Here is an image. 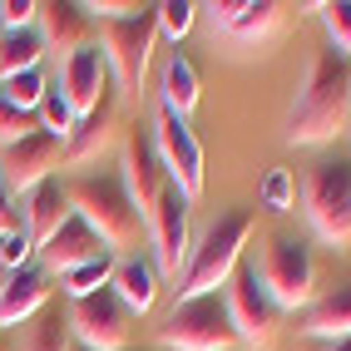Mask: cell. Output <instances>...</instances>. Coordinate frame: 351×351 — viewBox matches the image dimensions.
I'll return each mask as SVG.
<instances>
[{
    "mask_svg": "<svg viewBox=\"0 0 351 351\" xmlns=\"http://www.w3.org/2000/svg\"><path fill=\"white\" fill-rule=\"evenodd\" d=\"M346 109H351V64L346 55H337L332 45L312 50L307 80H302L292 114H287V144L297 149H317L332 144V138L346 129Z\"/></svg>",
    "mask_w": 351,
    "mask_h": 351,
    "instance_id": "cell-1",
    "label": "cell"
},
{
    "mask_svg": "<svg viewBox=\"0 0 351 351\" xmlns=\"http://www.w3.org/2000/svg\"><path fill=\"white\" fill-rule=\"evenodd\" d=\"M252 228H257V218L247 213V208H223V213L198 232V243L189 247V263H183V277H178L173 297L189 302V297L223 292L228 277L243 263V247L252 238Z\"/></svg>",
    "mask_w": 351,
    "mask_h": 351,
    "instance_id": "cell-2",
    "label": "cell"
},
{
    "mask_svg": "<svg viewBox=\"0 0 351 351\" xmlns=\"http://www.w3.org/2000/svg\"><path fill=\"white\" fill-rule=\"evenodd\" d=\"M64 189H69V213L84 218L89 232H95L109 252L138 247V238H144V218H138V208L129 203L119 173H80L75 183H64Z\"/></svg>",
    "mask_w": 351,
    "mask_h": 351,
    "instance_id": "cell-3",
    "label": "cell"
},
{
    "mask_svg": "<svg viewBox=\"0 0 351 351\" xmlns=\"http://www.w3.org/2000/svg\"><path fill=\"white\" fill-rule=\"evenodd\" d=\"M95 45L109 60L114 95L138 99L144 95V75H149L154 45H158V10L144 5L138 15H124V20H95Z\"/></svg>",
    "mask_w": 351,
    "mask_h": 351,
    "instance_id": "cell-4",
    "label": "cell"
},
{
    "mask_svg": "<svg viewBox=\"0 0 351 351\" xmlns=\"http://www.w3.org/2000/svg\"><path fill=\"white\" fill-rule=\"evenodd\" d=\"M302 213L326 247H351V158H322L302 178Z\"/></svg>",
    "mask_w": 351,
    "mask_h": 351,
    "instance_id": "cell-5",
    "label": "cell"
},
{
    "mask_svg": "<svg viewBox=\"0 0 351 351\" xmlns=\"http://www.w3.org/2000/svg\"><path fill=\"white\" fill-rule=\"evenodd\" d=\"M158 341L169 351H232V346H238V332H232L223 292L173 302V312L163 317V326H158Z\"/></svg>",
    "mask_w": 351,
    "mask_h": 351,
    "instance_id": "cell-6",
    "label": "cell"
},
{
    "mask_svg": "<svg viewBox=\"0 0 351 351\" xmlns=\"http://www.w3.org/2000/svg\"><path fill=\"white\" fill-rule=\"evenodd\" d=\"M257 277L263 287L272 292V302L287 312H307L317 302V263H312V247L302 238H267L263 257H257Z\"/></svg>",
    "mask_w": 351,
    "mask_h": 351,
    "instance_id": "cell-7",
    "label": "cell"
},
{
    "mask_svg": "<svg viewBox=\"0 0 351 351\" xmlns=\"http://www.w3.org/2000/svg\"><path fill=\"white\" fill-rule=\"evenodd\" d=\"M223 302H228V317H232V332H238L243 346L252 351H267L282 332V307L272 302V292L263 287L252 263H238V272L228 277L223 287Z\"/></svg>",
    "mask_w": 351,
    "mask_h": 351,
    "instance_id": "cell-8",
    "label": "cell"
},
{
    "mask_svg": "<svg viewBox=\"0 0 351 351\" xmlns=\"http://www.w3.org/2000/svg\"><path fill=\"white\" fill-rule=\"evenodd\" d=\"M69 337L84 351H124L134 337V312L119 302L114 287H99L80 302H69Z\"/></svg>",
    "mask_w": 351,
    "mask_h": 351,
    "instance_id": "cell-9",
    "label": "cell"
},
{
    "mask_svg": "<svg viewBox=\"0 0 351 351\" xmlns=\"http://www.w3.org/2000/svg\"><path fill=\"white\" fill-rule=\"evenodd\" d=\"M154 149L163 158V169H169L173 189L193 203L203 193V144H198V134L189 129V119L173 114L169 104H158V114H154Z\"/></svg>",
    "mask_w": 351,
    "mask_h": 351,
    "instance_id": "cell-10",
    "label": "cell"
},
{
    "mask_svg": "<svg viewBox=\"0 0 351 351\" xmlns=\"http://www.w3.org/2000/svg\"><path fill=\"white\" fill-rule=\"evenodd\" d=\"M189 208L193 203L169 183L163 198L154 203L149 223H144V238L154 243V267H158V277H169V282L183 277V263H189V247H193V238H189Z\"/></svg>",
    "mask_w": 351,
    "mask_h": 351,
    "instance_id": "cell-11",
    "label": "cell"
},
{
    "mask_svg": "<svg viewBox=\"0 0 351 351\" xmlns=\"http://www.w3.org/2000/svg\"><path fill=\"white\" fill-rule=\"evenodd\" d=\"M64 163V138L50 134V129H35L25 138H15V144L0 149V178H5V189L15 198H25L35 183L55 178V169Z\"/></svg>",
    "mask_w": 351,
    "mask_h": 351,
    "instance_id": "cell-12",
    "label": "cell"
},
{
    "mask_svg": "<svg viewBox=\"0 0 351 351\" xmlns=\"http://www.w3.org/2000/svg\"><path fill=\"white\" fill-rule=\"evenodd\" d=\"M119 178H124L129 203L138 208V218L149 223L154 203H158V198H163V189L173 183V178H169V169H163V158H158V149H154V134H144V129H129V134H124Z\"/></svg>",
    "mask_w": 351,
    "mask_h": 351,
    "instance_id": "cell-13",
    "label": "cell"
},
{
    "mask_svg": "<svg viewBox=\"0 0 351 351\" xmlns=\"http://www.w3.org/2000/svg\"><path fill=\"white\" fill-rule=\"evenodd\" d=\"M55 89L64 95V104H69V114H89L109 89H114V75H109V60H104V50L95 40L84 45V50H75L64 64H60V80H55Z\"/></svg>",
    "mask_w": 351,
    "mask_h": 351,
    "instance_id": "cell-14",
    "label": "cell"
},
{
    "mask_svg": "<svg viewBox=\"0 0 351 351\" xmlns=\"http://www.w3.org/2000/svg\"><path fill=\"white\" fill-rule=\"evenodd\" d=\"M35 252H40V263H45V272H50V277H64V272H75V267H84V263H99L109 247L89 232L84 218L69 213V218L55 228V238L45 243V247H35Z\"/></svg>",
    "mask_w": 351,
    "mask_h": 351,
    "instance_id": "cell-15",
    "label": "cell"
},
{
    "mask_svg": "<svg viewBox=\"0 0 351 351\" xmlns=\"http://www.w3.org/2000/svg\"><path fill=\"white\" fill-rule=\"evenodd\" d=\"M35 30L45 40V50L60 55V64L84 50L89 35H95V20L84 15V5H69V0H40V20H35Z\"/></svg>",
    "mask_w": 351,
    "mask_h": 351,
    "instance_id": "cell-16",
    "label": "cell"
},
{
    "mask_svg": "<svg viewBox=\"0 0 351 351\" xmlns=\"http://www.w3.org/2000/svg\"><path fill=\"white\" fill-rule=\"evenodd\" d=\"M114 129H119V95H109L75 119V129L64 134V163H95L109 144H114Z\"/></svg>",
    "mask_w": 351,
    "mask_h": 351,
    "instance_id": "cell-17",
    "label": "cell"
},
{
    "mask_svg": "<svg viewBox=\"0 0 351 351\" xmlns=\"http://www.w3.org/2000/svg\"><path fill=\"white\" fill-rule=\"evenodd\" d=\"M64 218H69V189H64V178H45V183H35V189L20 198V228H25V238L35 247L50 243Z\"/></svg>",
    "mask_w": 351,
    "mask_h": 351,
    "instance_id": "cell-18",
    "label": "cell"
},
{
    "mask_svg": "<svg viewBox=\"0 0 351 351\" xmlns=\"http://www.w3.org/2000/svg\"><path fill=\"white\" fill-rule=\"evenodd\" d=\"M45 302H50V272L45 267H15L5 292H0V326H25Z\"/></svg>",
    "mask_w": 351,
    "mask_h": 351,
    "instance_id": "cell-19",
    "label": "cell"
},
{
    "mask_svg": "<svg viewBox=\"0 0 351 351\" xmlns=\"http://www.w3.org/2000/svg\"><path fill=\"white\" fill-rule=\"evenodd\" d=\"M109 287L119 292V302H124V307H129L134 317H144V312H154L163 277H158V267L149 263L144 252H129V257H119V263H114V277H109Z\"/></svg>",
    "mask_w": 351,
    "mask_h": 351,
    "instance_id": "cell-20",
    "label": "cell"
},
{
    "mask_svg": "<svg viewBox=\"0 0 351 351\" xmlns=\"http://www.w3.org/2000/svg\"><path fill=\"white\" fill-rule=\"evenodd\" d=\"M297 332H302V337H322V341L351 337V282L322 292L312 307L302 312V326H297Z\"/></svg>",
    "mask_w": 351,
    "mask_h": 351,
    "instance_id": "cell-21",
    "label": "cell"
},
{
    "mask_svg": "<svg viewBox=\"0 0 351 351\" xmlns=\"http://www.w3.org/2000/svg\"><path fill=\"white\" fill-rule=\"evenodd\" d=\"M158 89H163V99L158 104H169L173 114H189L193 104H198V69H193V60L183 55V50H173L169 60H163V80H158Z\"/></svg>",
    "mask_w": 351,
    "mask_h": 351,
    "instance_id": "cell-22",
    "label": "cell"
},
{
    "mask_svg": "<svg viewBox=\"0 0 351 351\" xmlns=\"http://www.w3.org/2000/svg\"><path fill=\"white\" fill-rule=\"evenodd\" d=\"M40 55H45L40 30H0V80L40 69Z\"/></svg>",
    "mask_w": 351,
    "mask_h": 351,
    "instance_id": "cell-23",
    "label": "cell"
},
{
    "mask_svg": "<svg viewBox=\"0 0 351 351\" xmlns=\"http://www.w3.org/2000/svg\"><path fill=\"white\" fill-rule=\"evenodd\" d=\"M20 351H69V317H60V307H40L25 322Z\"/></svg>",
    "mask_w": 351,
    "mask_h": 351,
    "instance_id": "cell-24",
    "label": "cell"
},
{
    "mask_svg": "<svg viewBox=\"0 0 351 351\" xmlns=\"http://www.w3.org/2000/svg\"><path fill=\"white\" fill-rule=\"evenodd\" d=\"M287 10L292 5H277V0H263V5H252V0H247L243 15L228 25V35L232 40H267V35H277L287 25Z\"/></svg>",
    "mask_w": 351,
    "mask_h": 351,
    "instance_id": "cell-25",
    "label": "cell"
},
{
    "mask_svg": "<svg viewBox=\"0 0 351 351\" xmlns=\"http://www.w3.org/2000/svg\"><path fill=\"white\" fill-rule=\"evenodd\" d=\"M109 277H114V252H104L99 263H84V267H75V272H64V277H60V292H64L69 302H80V297H89V292L109 287Z\"/></svg>",
    "mask_w": 351,
    "mask_h": 351,
    "instance_id": "cell-26",
    "label": "cell"
},
{
    "mask_svg": "<svg viewBox=\"0 0 351 351\" xmlns=\"http://www.w3.org/2000/svg\"><path fill=\"white\" fill-rule=\"evenodd\" d=\"M45 89H50V80H45V69H25V75H10V80H0V95H5L10 104H20V109H40V99H45Z\"/></svg>",
    "mask_w": 351,
    "mask_h": 351,
    "instance_id": "cell-27",
    "label": "cell"
},
{
    "mask_svg": "<svg viewBox=\"0 0 351 351\" xmlns=\"http://www.w3.org/2000/svg\"><path fill=\"white\" fill-rule=\"evenodd\" d=\"M312 10H322V25H326L332 50L346 55L351 50V0H332V5H312Z\"/></svg>",
    "mask_w": 351,
    "mask_h": 351,
    "instance_id": "cell-28",
    "label": "cell"
},
{
    "mask_svg": "<svg viewBox=\"0 0 351 351\" xmlns=\"http://www.w3.org/2000/svg\"><path fill=\"white\" fill-rule=\"evenodd\" d=\"M35 129H40V114L20 109V104H10L5 95H0V149L15 144V138H25V134H35Z\"/></svg>",
    "mask_w": 351,
    "mask_h": 351,
    "instance_id": "cell-29",
    "label": "cell"
},
{
    "mask_svg": "<svg viewBox=\"0 0 351 351\" xmlns=\"http://www.w3.org/2000/svg\"><path fill=\"white\" fill-rule=\"evenodd\" d=\"M158 10V35H169V40H183L193 30V0H163V5H154Z\"/></svg>",
    "mask_w": 351,
    "mask_h": 351,
    "instance_id": "cell-30",
    "label": "cell"
},
{
    "mask_svg": "<svg viewBox=\"0 0 351 351\" xmlns=\"http://www.w3.org/2000/svg\"><path fill=\"white\" fill-rule=\"evenodd\" d=\"M40 129H50V134H69V129H75V114H69V104H64V95H60V89L50 84V89H45V99H40Z\"/></svg>",
    "mask_w": 351,
    "mask_h": 351,
    "instance_id": "cell-31",
    "label": "cell"
},
{
    "mask_svg": "<svg viewBox=\"0 0 351 351\" xmlns=\"http://www.w3.org/2000/svg\"><path fill=\"white\" fill-rule=\"evenodd\" d=\"M40 0H0V30H35Z\"/></svg>",
    "mask_w": 351,
    "mask_h": 351,
    "instance_id": "cell-32",
    "label": "cell"
},
{
    "mask_svg": "<svg viewBox=\"0 0 351 351\" xmlns=\"http://www.w3.org/2000/svg\"><path fill=\"white\" fill-rule=\"evenodd\" d=\"M263 203L272 208V213H292V173L287 169H272L263 178Z\"/></svg>",
    "mask_w": 351,
    "mask_h": 351,
    "instance_id": "cell-33",
    "label": "cell"
},
{
    "mask_svg": "<svg viewBox=\"0 0 351 351\" xmlns=\"http://www.w3.org/2000/svg\"><path fill=\"white\" fill-rule=\"evenodd\" d=\"M0 257H5V267H30V257H35V243L25 238V228L10 232V238H0Z\"/></svg>",
    "mask_w": 351,
    "mask_h": 351,
    "instance_id": "cell-34",
    "label": "cell"
},
{
    "mask_svg": "<svg viewBox=\"0 0 351 351\" xmlns=\"http://www.w3.org/2000/svg\"><path fill=\"white\" fill-rule=\"evenodd\" d=\"M10 232H20V198L0 178V238H10Z\"/></svg>",
    "mask_w": 351,
    "mask_h": 351,
    "instance_id": "cell-35",
    "label": "cell"
},
{
    "mask_svg": "<svg viewBox=\"0 0 351 351\" xmlns=\"http://www.w3.org/2000/svg\"><path fill=\"white\" fill-rule=\"evenodd\" d=\"M243 5L247 0H213V5H198V10H208V20H213V30H223L228 35V25L243 15Z\"/></svg>",
    "mask_w": 351,
    "mask_h": 351,
    "instance_id": "cell-36",
    "label": "cell"
},
{
    "mask_svg": "<svg viewBox=\"0 0 351 351\" xmlns=\"http://www.w3.org/2000/svg\"><path fill=\"white\" fill-rule=\"evenodd\" d=\"M5 282H10V267H5V257H0V292H5Z\"/></svg>",
    "mask_w": 351,
    "mask_h": 351,
    "instance_id": "cell-37",
    "label": "cell"
},
{
    "mask_svg": "<svg viewBox=\"0 0 351 351\" xmlns=\"http://www.w3.org/2000/svg\"><path fill=\"white\" fill-rule=\"evenodd\" d=\"M326 351H351V337H341V341H332Z\"/></svg>",
    "mask_w": 351,
    "mask_h": 351,
    "instance_id": "cell-38",
    "label": "cell"
},
{
    "mask_svg": "<svg viewBox=\"0 0 351 351\" xmlns=\"http://www.w3.org/2000/svg\"><path fill=\"white\" fill-rule=\"evenodd\" d=\"M69 351H84V346H80V341H69Z\"/></svg>",
    "mask_w": 351,
    "mask_h": 351,
    "instance_id": "cell-39",
    "label": "cell"
},
{
    "mask_svg": "<svg viewBox=\"0 0 351 351\" xmlns=\"http://www.w3.org/2000/svg\"><path fill=\"white\" fill-rule=\"evenodd\" d=\"M346 134H351V109H346Z\"/></svg>",
    "mask_w": 351,
    "mask_h": 351,
    "instance_id": "cell-40",
    "label": "cell"
}]
</instances>
